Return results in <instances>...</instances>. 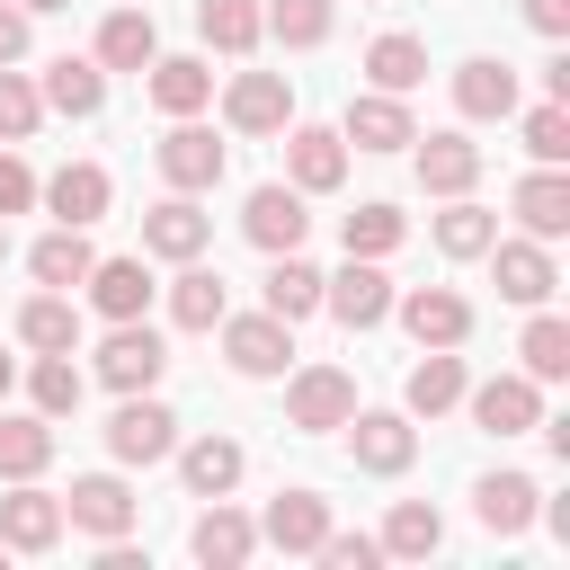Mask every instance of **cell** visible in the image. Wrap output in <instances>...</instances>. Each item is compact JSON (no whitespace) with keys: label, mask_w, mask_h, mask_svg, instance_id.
<instances>
[{"label":"cell","mask_w":570,"mask_h":570,"mask_svg":"<svg viewBox=\"0 0 570 570\" xmlns=\"http://www.w3.org/2000/svg\"><path fill=\"white\" fill-rule=\"evenodd\" d=\"M347 410H356V374L347 365H303L294 392H285V428H303V436L347 428Z\"/></svg>","instance_id":"obj_1"},{"label":"cell","mask_w":570,"mask_h":570,"mask_svg":"<svg viewBox=\"0 0 570 570\" xmlns=\"http://www.w3.org/2000/svg\"><path fill=\"white\" fill-rule=\"evenodd\" d=\"M214 330H223L232 374H249V383H258V374H285V356H294V321H276V312H240V321L223 312Z\"/></svg>","instance_id":"obj_2"},{"label":"cell","mask_w":570,"mask_h":570,"mask_svg":"<svg viewBox=\"0 0 570 570\" xmlns=\"http://www.w3.org/2000/svg\"><path fill=\"white\" fill-rule=\"evenodd\" d=\"M169 374V347H160V330H142V321H116L107 330V347H98V383L107 392H151Z\"/></svg>","instance_id":"obj_3"},{"label":"cell","mask_w":570,"mask_h":570,"mask_svg":"<svg viewBox=\"0 0 570 570\" xmlns=\"http://www.w3.org/2000/svg\"><path fill=\"white\" fill-rule=\"evenodd\" d=\"M134 517H142V499H134L116 472H80V481H71V499H62V525H80V534H98V543L134 534Z\"/></svg>","instance_id":"obj_4"},{"label":"cell","mask_w":570,"mask_h":570,"mask_svg":"<svg viewBox=\"0 0 570 570\" xmlns=\"http://www.w3.org/2000/svg\"><path fill=\"white\" fill-rule=\"evenodd\" d=\"M321 312H330L338 330H374V321L392 312V276H383L374 258H347L338 276H321Z\"/></svg>","instance_id":"obj_5"},{"label":"cell","mask_w":570,"mask_h":570,"mask_svg":"<svg viewBox=\"0 0 570 570\" xmlns=\"http://www.w3.org/2000/svg\"><path fill=\"white\" fill-rule=\"evenodd\" d=\"M169 445H178V419H169L151 392H125L116 419H107V454H116V463H160Z\"/></svg>","instance_id":"obj_6"},{"label":"cell","mask_w":570,"mask_h":570,"mask_svg":"<svg viewBox=\"0 0 570 570\" xmlns=\"http://www.w3.org/2000/svg\"><path fill=\"white\" fill-rule=\"evenodd\" d=\"M347 454H356V472H410V454H419V428L401 419V410H347Z\"/></svg>","instance_id":"obj_7"},{"label":"cell","mask_w":570,"mask_h":570,"mask_svg":"<svg viewBox=\"0 0 570 570\" xmlns=\"http://www.w3.org/2000/svg\"><path fill=\"white\" fill-rule=\"evenodd\" d=\"M151 160H160V178H169L178 196H205V187L223 178V142H214L196 116H178V125L160 134V151H151Z\"/></svg>","instance_id":"obj_8"},{"label":"cell","mask_w":570,"mask_h":570,"mask_svg":"<svg viewBox=\"0 0 570 570\" xmlns=\"http://www.w3.org/2000/svg\"><path fill=\"white\" fill-rule=\"evenodd\" d=\"M481 258H490L499 294H508V303H525V312H534V303H552V285H561V276H552V240H534V232H525V240H490Z\"/></svg>","instance_id":"obj_9"},{"label":"cell","mask_w":570,"mask_h":570,"mask_svg":"<svg viewBox=\"0 0 570 570\" xmlns=\"http://www.w3.org/2000/svg\"><path fill=\"white\" fill-rule=\"evenodd\" d=\"M285 116H294L285 71H240V80L223 89V125H232V134H285Z\"/></svg>","instance_id":"obj_10"},{"label":"cell","mask_w":570,"mask_h":570,"mask_svg":"<svg viewBox=\"0 0 570 570\" xmlns=\"http://www.w3.org/2000/svg\"><path fill=\"white\" fill-rule=\"evenodd\" d=\"M53 543H62V499L36 490V481H18L0 499V552H53Z\"/></svg>","instance_id":"obj_11"},{"label":"cell","mask_w":570,"mask_h":570,"mask_svg":"<svg viewBox=\"0 0 570 570\" xmlns=\"http://www.w3.org/2000/svg\"><path fill=\"white\" fill-rule=\"evenodd\" d=\"M338 142H356V151H410V142H419V125H410V107H401L392 89H365V98H347Z\"/></svg>","instance_id":"obj_12"},{"label":"cell","mask_w":570,"mask_h":570,"mask_svg":"<svg viewBox=\"0 0 570 570\" xmlns=\"http://www.w3.org/2000/svg\"><path fill=\"white\" fill-rule=\"evenodd\" d=\"M240 232L276 258V249H303V232H312V214H303V187H249V205H240Z\"/></svg>","instance_id":"obj_13"},{"label":"cell","mask_w":570,"mask_h":570,"mask_svg":"<svg viewBox=\"0 0 570 570\" xmlns=\"http://www.w3.org/2000/svg\"><path fill=\"white\" fill-rule=\"evenodd\" d=\"M401 330L419 347H463L472 338V303L454 285H419V294H401Z\"/></svg>","instance_id":"obj_14"},{"label":"cell","mask_w":570,"mask_h":570,"mask_svg":"<svg viewBox=\"0 0 570 570\" xmlns=\"http://www.w3.org/2000/svg\"><path fill=\"white\" fill-rule=\"evenodd\" d=\"M472 401V428H490V436H525L534 419H543V392H534V374H490L481 392H463Z\"/></svg>","instance_id":"obj_15"},{"label":"cell","mask_w":570,"mask_h":570,"mask_svg":"<svg viewBox=\"0 0 570 570\" xmlns=\"http://www.w3.org/2000/svg\"><path fill=\"white\" fill-rule=\"evenodd\" d=\"M285 169H294L303 196H330V187L347 178V142H338V125H294V134H285Z\"/></svg>","instance_id":"obj_16"},{"label":"cell","mask_w":570,"mask_h":570,"mask_svg":"<svg viewBox=\"0 0 570 570\" xmlns=\"http://www.w3.org/2000/svg\"><path fill=\"white\" fill-rule=\"evenodd\" d=\"M205 240H214V214H196V196H160L142 214V249L151 258H205Z\"/></svg>","instance_id":"obj_17"},{"label":"cell","mask_w":570,"mask_h":570,"mask_svg":"<svg viewBox=\"0 0 570 570\" xmlns=\"http://www.w3.org/2000/svg\"><path fill=\"white\" fill-rule=\"evenodd\" d=\"M321 534H330V499L321 490H276L267 517H258V543H276V552H312Z\"/></svg>","instance_id":"obj_18"},{"label":"cell","mask_w":570,"mask_h":570,"mask_svg":"<svg viewBox=\"0 0 570 570\" xmlns=\"http://www.w3.org/2000/svg\"><path fill=\"white\" fill-rule=\"evenodd\" d=\"M80 285H89V303H98L107 321H142V312H151V294H160L142 258H98V267H89Z\"/></svg>","instance_id":"obj_19"},{"label":"cell","mask_w":570,"mask_h":570,"mask_svg":"<svg viewBox=\"0 0 570 570\" xmlns=\"http://www.w3.org/2000/svg\"><path fill=\"white\" fill-rule=\"evenodd\" d=\"M454 107H463L472 125H490V116H517V71H508V62H490V53L454 62Z\"/></svg>","instance_id":"obj_20"},{"label":"cell","mask_w":570,"mask_h":570,"mask_svg":"<svg viewBox=\"0 0 570 570\" xmlns=\"http://www.w3.org/2000/svg\"><path fill=\"white\" fill-rule=\"evenodd\" d=\"M107 196H116V187H107V169H98V160H62V169L45 178V205H53V223H80V232L107 214Z\"/></svg>","instance_id":"obj_21"},{"label":"cell","mask_w":570,"mask_h":570,"mask_svg":"<svg viewBox=\"0 0 570 570\" xmlns=\"http://www.w3.org/2000/svg\"><path fill=\"white\" fill-rule=\"evenodd\" d=\"M89 267H98V249H89V232H80V223H53V232L27 249V276H36V285H53V294H71Z\"/></svg>","instance_id":"obj_22"},{"label":"cell","mask_w":570,"mask_h":570,"mask_svg":"<svg viewBox=\"0 0 570 570\" xmlns=\"http://www.w3.org/2000/svg\"><path fill=\"white\" fill-rule=\"evenodd\" d=\"M187 552H196V561H214V570H240V561L258 552V525H249L240 508H223V499H214V508L187 525Z\"/></svg>","instance_id":"obj_23"},{"label":"cell","mask_w":570,"mask_h":570,"mask_svg":"<svg viewBox=\"0 0 570 570\" xmlns=\"http://www.w3.org/2000/svg\"><path fill=\"white\" fill-rule=\"evenodd\" d=\"M214 98V62H196V53H151V107L160 116H196Z\"/></svg>","instance_id":"obj_24"},{"label":"cell","mask_w":570,"mask_h":570,"mask_svg":"<svg viewBox=\"0 0 570 570\" xmlns=\"http://www.w3.org/2000/svg\"><path fill=\"white\" fill-rule=\"evenodd\" d=\"M472 178H481V142H463V134H428L419 142V187L428 196H472Z\"/></svg>","instance_id":"obj_25"},{"label":"cell","mask_w":570,"mask_h":570,"mask_svg":"<svg viewBox=\"0 0 570 570\" xmlns=\"http://www.w3.org/2000/svg\"><path fill=\"white\" fill-rule=\"evenodd\" d=\"M517 223L534 240H561L570 232V178H561V160H543L534 178H517Z\"/></svg>","instance_id":"obj_26"},{"label":"cell","mask_w":570,"mask_h":570,"mask_svg":"<svg viewBox=\"0 0 570 570\" xmlns=\"http://www.w3.org/2000/svg\"><path fill=\"white\" fill-rule=\"evenodd\" d=\"M151 53H160V27H151L142 9H107V27H98V71H151Z\"/></svg>","instance_id":"obj_27"},{"label":"cell","mask_w":570,"mask_h":570,"mask_svg":"<svg viewBox=\"0 0 570 570\" xmlns=\"http://www.w3.org/2000/svg\"><path fill=\"white\" fill-rule=\"evenodd\" d=\"M53 116H98L107 107V71L98 62H80V53H62V62H45V89H36Z\"/></svg>","instance_id":"obj_28"},{"label":"cell","mask_w":570,"mask_h":570,"mask_svg":"<svg viewBox=\"0 0 570 570\" xmlns=\"http://www.w3.org/2000/svg\"><path fill=\"white\" fill-rule=\"evenodd\" d=\"M365 80H374V89H392V98H410V89L428 80V45H419V36H401V27H392V36H374V45H365Z\"/></svg>","instance_id":"obj_29"},{"label":"cell","mask_w":570,"mask_h":570,"mask_svg":"<svg viewBox=\"0 0 570 570\" xmlns=\"http://www.w3.org/2000/svg\"><path fill=\"white\" fill-rule=\"evenodd\" d=\"M178 454V481L196 490V499H223L232 481H240V445L232 436H196V445H169Z\"/></svg>","instance_id":"obj_30"},{"label":"cell","mask_w":570,"mask_h":570,"mask_svg":"<svg viewBox=\"0 0 570 570\" xmlns=\"http://www.w3.org/2000/svg\"><path fill=\"white\" fill-rule=\"evenodd\" d=\"M534 499H543V490H534L525 472H490V481L472 490V508H481L490 534H525V525H534Z\"/></svg>","instance_id":"obj_31"},{"label":"cell","mask_w":570,"mask_h":570,"mask_svg":"<svg viewBox=\"0 0 570 570\" xmlns=\"http://www.w3.org/2000/svg\"><path fill=\"white\" fill-rule=\"evenodd\" d=\"M196 36L214 53H258L267 18H258V0H196Z\"/></svg>","instance_id":"obj_32"},{"label":"cell","mask_w":570,"mask_h":570,"mask_svg":"<svg viewBox=\"0 0 570 570\" xmlns=\"http://www.w3.org/2000/svg\"><path fill=\"white\" fill-rule=\"evenodd\" d=\"M53 463V419L27 410V419H0V481H36Z\"/></svg>","instance_id":"obj_33"},{"label":"cell","mask_w":570,"mask_h":570,"mask_svg":"<svg viewBox=\"0 0 570 570\" xmlns=\"http://www.w3.org/2000/svg\"><path fill=\"white\" fill-rule=\"evenodd\" d=\"M18 338L36 347V356H62V347H80V312H71V294H36L27 312H18Z\"/></svg>","instance_id":"obj_34"},{"label":"cell","mask_w":570,"mask_h":570,"mask_svg":"<svg viewBox=\"0 0 570 570\" xmlns=\"http://www.w3.org/2000/svg\"><path fill=\"white\" fill-rule=\"evenodd\" d=\"M463 392H472V383H463V356H454V347H428V356L410 365V410H419V419L454 410Z\"/></svg>","instance_id":"obj_35"},{"label":"cell","mask_w":570,"mask_h":570,"mask_svg":"<svg viewBox=\"0 0 570 570\" xmlns=\"http://www.w3.org/2000/svg\"><path fill=\"white\" fill-rule=\"evenodd\" d=\"M267 312H276V321H312V312H321V267H303L294 249H276V267H267Z\"/></svg>","instance_id":"obj_36"},{"label":"cell","mask_w":570,"mask_h":570,"mask_svg":"<svg viewBox=\"0 0 570 570\" xmlns=\"http://www.w3.org/2000/svg\"><path fill=\"white\" fill-rule=\"evenodd\" d=\"M169 321H178V330H214V321H223V276H214V267H196V258H178Z\"/></svg>","instance_id":"obj_37"},{"label":"cell","mask_w":570,"mask_h":570,"mask_svg":"<svg viewBox=\"0 0 570 570\" xmlns=\"http://www.w3.org/2000/svg\"><path fill=\"white\" fill-rule=\"evenodd\" d=\"M517 356H525V374H534V383H561V374H570V321L534 303V321H525Z\"/></svg>","instance_id":"obj_38"},{"label":"cell","mask_w":570,"mask_h":570,"mask_svg":"<svg viewBox=\"0 0 570 570\" xmlns=\"http://www.w3.org/2000/svg\"><path fill=\"white\" fill-rule=\"evenodd\" d=\"M374 543H383V552H401V561H428V552L445 543V517H436L428 499H401V508H392V525H383Z\"/></svg>","instance_id":"obj_39"},{"label":"cell","mask_w":570,"mask_h":570,"mask_svg":"<svg viewBox=\"0 0 570 570\" xmlns=\"http://www.w3.org/2000/svg\"><path fill=\"white\" fill-rule=\"evenodd\" d=\"M490 240H499V214H481L472 196H454V205L436 214V249H445V258H481Z\"/></svg>","instance_id":"obj_40"},{"label":"cell","mask_w":570,"mask_h":570,"mask_svg":"<svg viewBox=\"0 0 570 570\" xmlns=\"http://www.w3.org/2000/svg\"><path fill=\"white\" fill-rule=\"evenodd\" d=\"M27 392H36V410H45V419H71L89 383H80V365H71V347H62V356H36V374H27Z\"/></svg>","instance_id":"obj_41"},{"label":"cell","mask_w":570,"mask_h":570,"mask_svg":"<svg viewBox=\"0 0 570 570\" xmlns=\"http://www.w3.org/2000/svg\"><path fill=\"white\" fill-rule=\"evenodd\" d=\"M258 18H267V36H276V45H294V53L330 36V0H267Z\"/></svg>","instance_id":"obj_42"},{"label":"cell","mask_w":570,"mask_h":570,"mask_svg":"<svg viewBox=\"0 0 570 570\" xmlns=\"http://www.w3.org/2000/svg\"><path fill=\"white\" fill-rule=\"evenodd\" d=\"M401 232H410V223H401L392 205H356V214H347V258H392Z\"/></svg>","instance_id":"obj_43"},{"label":"cell","mask_w":570,"mask_h":570,"mask_svg":"<svg viewBox=\"0 0 570 570\" xmlns=\"http://www.w3.org/2000/svg\"><path fill=\"white\" fill-rule=\"evenodd\" d=\"M36 125H45V98H36V80L0 71V142H27Z\"/></svg>","instance_id":"obj_44"},{"label":"cell","mask_w":570,"mask_h":570,"mask_svg":"<svg viewBox=\"0 0 570 570\" xmlns=\"http://www.w3.org/2000/svg\"><path fill=\"white\" fill-rule=\"evenodd\" d=\"M525 151H534V160H570V107H561V98H543V107L525 116Z\"/></svg>","instance_id":"obj_45"},{"label":"cell","mask_w":570,"mask_h":570,"mask_svg":"<svg viewBox=\"0 0 570 570\" xmlns=\"http://www.w3.org/2000/svg\"><path fill=\"white\" fill-rule=\"evenodd\" d=\"M312 552H321L330 570H374V561H383V543H374V534H321Z\"/></svg>","instance_id":"obj_46"},{"label":"cell","mask_w":570,"mask_h":570,"mask_svg":"<svg viewBox=\"0 0 570 570\" xmlns=\"http://www.w3.org/2000/svg\"><path fill=\"white\" fill-rule=\"evenodd\" d=\"M27 205H36V169H27L18 151H0V223H9V214H27Z\"/></svg>","instance_id":"obj_47"},{"label":"cell","mask_w":570,"mask_h":570,"mask_svg":"<svg viewBox=\"0 0 570 570\" xmlns=\"http://www.w3.org/2000/svg\"><path fill=\"white\" fill-rule=\"evenodd\" d=\"M525 27L534 36H570V0H525Z\"/></svg>","instance_id":"obj_48"},{"label":"cell","mask_w":570,"mask_h":570,"mask_svg":"<svg viewBox=\"0 0 570 570\" xmlns=\"http://www.w3.org/2000/svg\"><path fill=\"white\" fill-rule=\"evenodd\" d=\"M18 53H27V9L0 0V62H18Z\"/></svg>","instance_id":"obj_49"},{"label":"cell","mask_w":570,"mask_h":570,"mask_svg":"<svg viewBox=\"0 0 570 570\" xmlns=\"http://www.w3.org/2000/svg\"><path fill=\"white\" fill-rule=\"evenodd\" d=\"M9 383H18V365H9V356H0V401H9Z\"/></svg>","instance_id":"obj_50"},{"label":"cell","mask_w":570,"mask_h":570,"mask_svg":"<svg viewBox=\"0 0 570 570\" xmlns=\"http://www.w3.org/2000/svg\"><path fill=\"white\" fill-rule=\"evenodd\" d=\"M18 9H71V0H18Z\"/></svg>","instance_id":"obj_51"},{"label":"cell","mask_w":570,"mask_h":570,"mask_svg":"<svg viewBox=\"0 0 570 570\" xmlns=\"http://www.w3.org/2000/svg\"><path fill=\"white\" fill-rule=\"evenodd\" d=\"M0 249H9V223H0Z\"/></svg>","instance_id":"obj_52"}]
</instances>
